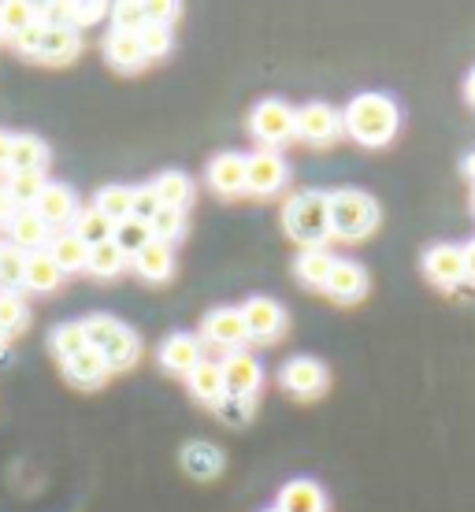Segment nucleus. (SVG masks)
I'll use <instances>...</instances> for the list:
<instances>
[{
    "instance_id": "7",
    "label": "nucleus",
    "mask_w": 475,
    "mask_h": 512,
    "mask_svg": "<svg viewBox=\"0 0 475 512\" xmlns=\"http://www.w3.org/2000/svg\"><path fill=\"white\" fill-rule=\"evenodd\" d=\"M286 179V167L279 160V153H257L253 160H245V190L249 193H260V197H268L283 186Z\"/></svg>"
},
{
    "instance_id": "34",
    "label": "nucleus",
    "mask_w": 475,
    "mask_h": 512,
    "mask_svg": "<svg viewBox=\"0 0 475 512\" xmlns=\"http://www.w3.org/2000/svg\"><path fill=\"white\" fill-rule=\"evenodd\" d=\"M123 264H127V256H123V249H119L116 242H104V245H93L90 249V264L86 268L93 271V275H119L123 271Z\"/></svg>"
},
{
    "instance_id": "40",
    "label": "nucleus",
    "mask_w": 475,
    "mask_h": 512,
    "mask_svg": "<svg viewBox=\"0 0 475 512\" xmlns=\"http://www.w3.org/2000/svg\"><path fill=\"white\" fill-rule=\"evenodd\" d=\"M112 23H116L119 34H142L145 26V4H116L112 12Z\"/></svg>"
},
{
    "instance_id": "1",
    "label": "nucleus",
    "mask_w": 475,
    "mask_h": 512,
    "mask_svg": "<svg viewBox=\"0 0 475 512\" xmlns=\"http://www.w3.org/2000/svg\"><path fill=\"white\" fill-rule=\"evenodd\" d=\"M342 123L364 145H386L398 134V104L383 93H364L357 101H349Z\"/></svg>"
},
{
    "instance_id": "9",
    "label": "nucleus",
    "mask_w": 475,
    "mask_h": 512,
    "mask_svg": "<svg viewBox=\"0 0 475 512\" xmlns=\"http://www.w3.org/2000/svg\"><path fill=\"white\" fill-rule=\"evenodd\" d=\"M260 386V364L249 353H231L223 360V390L227 397H253Z\"/></svg>"
},
{
    "instance_id": "45",
    "label": "nucleus",
    "mask_w": 475,
    "mask_h": 512,
    "mask_svg": "<svg viewBox=\"0 0 475 512\" xmlns=\"http://www.w3.org/2000/svg\"><path fill=\"white\" fill-rule=\"evenodd\" d=\"M12 41H15V49H19V52H30V56H34V52H41V41H45V26H41V23L26 26V30H19Z\"/></svg>"
},
{
    "instance_id": "54",
    "label": "nucleus",
    "mask_w": 475,
    "mask_h": 512,
    "mask_svg": "<svg viewBox=\"0 0 475 512\" xmlns=\"http://www.w3.org/2000/svg\"><path fill=\"white\" fill-rule=\"evenodd\" d=\"M4 338H8V331H4V327H0V342H4Z\"/></svg>"
},
{
    "instance_id": "13",
    "label": "nucleus",
    "mask_w": 475,
    "mask_h": 512,
    "mask_svg": "<svg viewBox=\"0 0 475 512\" xmlns=\"http://www.w3.org/2000/svg\"><path fill=\"white\" fill-rule=\"evenodd\" d=\"M201 360H205L201 357V342L190 338V334H171L164 342V349H160V364L175 375H193V368Z\"/></svg>"
},
{
    "instance_id": "49",
    "label": "nucleus",
    "mask_w": 475,
    "mask_h": 512,
    "mask_svg": "<svg viewBox=\"0 0 475 512\" xmlns=\"http://www.w3.org/2000/svg\"><path fill=\"white\" fill-rule=\"evenodd\" d=\"M8 167H12V134L0 130V171H8Z\"/></svg>"
},
{
    "instance_id": "31",
    "label": "nucleus",
    "mask_w": 475,
    "mask_h": 512,
    "mask_svg": "<svg viewBox=\"0 0 475 512\" xmlns=\"http://www.w3.org/2000/svg\"><path fill=\"white\" fill-rule=\"evenodd\" d=\"M112 242L123 249V256H138L149 242H156L153 231H149V223H142V219H123V223H116V234H112Z\"/></svg>"
},
{
    "instance_id": "11",
    "label": "nucleus",
    "mask_w": 475,
    "mask_h": 512,
    "mask_svg": "<svg viewBox=\"0 0 475 512\" xmlns=\"http://www.w3.org/2000/svg\"><path fill=\"white\" fill-rule=\"evenodd\" d=\"M283 386L297 397H316L327 386V372H323L320 360L297 357L283 368Z\"/></svg>"
},
{
    "instance_id": "52",
    "label": "nucleus",
    "mask_w": 475,
    "mask_h": 512,
    "mask_svg": "<svg viewBox=\"0 0 475 512\" xmlns=\"http://www.w3.org/2000/svg\"><path fill=\"white\" fill-rule=\"evenodd\" d=\"M464 175H468V179H475V153L464 156Z\"/></svg>"
},
{
    "instance_id": "56",
    "label": "nucleus",
    "mask_w": 475,
    "mask_h": 512,
    "mask_svg": "<svg viewBox=\"0 0 475 512\" xmlns=\"http://www.w3.org/2000/svg\"><path fill=\"white\" fill-rule=\"evenodd\" d=\"M271 512H279V509H271Z\"/></svg>"
},
{
    "instance_id": "53",
    "label": "nucleus",
    "mask_w": 475,
    "mask_h": 512,
    "mask_svg": "<svg viewBox=\"0 0 475 512\" xmlns=\"http://www.w3.org/2000/svg\"><path fill=\"white\" fill-rule=\"evenodd\" d=\"M468 101L475 104V71H472V75H468Z\"/></svg>"
},
{
    "instance_id": "44",
    "label": "nucleus",
    "mask_w": 475,
    "mask_h": 512,
    "mask_svg": "<svg viewBox=\"0 0 475 512\" xmlns=\"http://www.w3.org/2000/svg\"><path fill=\"white\" fill-rule=\"evenodd\" d=\"M156 212H160V197L153 193V186H145V190H134V212H130V216L142 219V223H153Z\"/></svg>"
},
{
    "instance_id": "5",
    "label": "nucleus",
    "mask_w": 475,
    "mask_h": 512,
    "mask_svg": "<svg viewBox=\"0 0 475 512\" xmlns=\"http://www.w3.org/2000/svg\"><path fill=\"white\" fill-rule=\"evenodd\" d=\"M205 338L219 349H234V353H242L245 338H249L242 312H238V308H216V312H208L205 316Z\"/></svg>"
},
{
    "instance_id": "8",
    "label": "nucleus",
    "mask_w": 475,
    "mask_h": 512,
    "mask_svg": "<svg viewBox=\"0 0 475 512\" xmlns=\"http://www.w3.org/2000/svg\"><path fill=\"white\" fill-rule=\"evenodd\" d=\"M424 271L438 282V286H457V282L468 279L464 249H457V245H435V249H427Z\"/></svg>"
},
{
    "instance_id": "12",
    "label": "nucleus",
    "mask_w": 475,
    "mask_h": 512,
    "mask_svg": "<svg viewBox=\"0 0 475 512\" xmlns=\"http://www.w3.org/2000/svg\"><path fill=\"white\" fill-rule=\"evenodd\" d=\"M34 212L41 216V223H45V227H64L67 219H75V212H78L75 193L67 190V186H60V182H49V186H45V193L38 197Z\"/></svg>"
},
{
    "instance_id": "33",
    "label": "nucleus",
    "mask_w": 475,
    "mask_h": 512,
    "mask_svg": "<svg viewBox=\"0 0 475 512\" xmlns=\"http://www.w3.org/2000/svg\"><path fill=\"white\" fill-rule=\"evenodd\" d=\"M82 331H86V342H90V349L104 353V349L112 346L119 334H123V323L112 320V316H104V312H97V316H90V320L82 323Z\"/></svg>"
},
{
    "instance_id": "18",
    "label": "nucleus",
    "mask_w": 475,
    "mask_h": 512,
    "mask_svg": "<svg viewBox=\"0 0 475 512\" xmlns=\"http://www.w3.org/2000/svg\"><path fill=\"white\" fill-rule=\"evenodd\" d=\"M60 279H64V271H60V264L49 256V249H38V253L26 256L23 286H30V290L45 294V290H56V286H60Z\"/></svg>"
},
{
    "instance_id": "26",
    "label": "nucleus",
    "mask_w": 475,
    "mask_h": 512,
    "mask_svg": "<svg viewBox=\"0 0 475 512\" xmlns=\"http://www.w3.org/2000/svg\"><path fill=\"white\" fill-rule=\"evenodd\" d=\"M182 464H186V472L197 475V479H212V475L223 468V457H219V449L208 446V442H190L186 453H182Z\"/></svg>"
},
{
    "instance_id": "35",
    "label": "nucleus",
    "mask_w": 475,
    "mask_h": 512,
    "mask_svg": "<svg viewBox=\"0 0 475 512\" xmlns=\"http://www.w3.org/2000/svg\"><path fill=\"white\" fill-rule=\"evenodd\" d=\"M52 349H56V357H64V360L78 357L82 349H90L82 323H64V327H56V334H52Z\"/></svg>"
},
{
    "instance_id": "17",
    "label": "nucleus",
    "mask_w": 475,
    "mask_h": 512,
    "mask_svg": "<svg viewBox=\"0 0 475 512\" xmlns=\"http://www.w3.org/2000/svg\"><path fill=\"white\" fill-rule=\"evenodd\" d=\"M190 390L197 401L219 405V401L227 397V390H223V364H216V360H201L190 375Z\"/></svg>"
},
{
    "instance_id": "28",
    "label": "nucleus",
    "mask_w": 475,
    "mask_h": 512,
    "mask_svg": "<svg viewBox=\"0 0 475 512\" xmlns=\"http://www.w3.org/2000/svg\"><path fill=\"white\" fill-rule=\"evenodd\" d=\"M64 368H67V375H71L75 383H82V386L101 383L104 375H108V364H104V357L97 353V349H82L78 357L64 360Z\"/></svg>"
},
{
    "instance_id": "22",
    "label": "nucleus",
    "mask_w": 475,
    "mask_h": 512,
    "mask_svg": "<svg viewBox=\"0 0 475 512\" xmlns=\"http://www.w3.org/2000/svg\"><path fill=\"white\" fill-rule=\"evenodd\" d=\"M279 512H323V494L309 479H294L279 494Z\"/></svg>"
},
{
    "instance_id": "2",
    "label": "nucleus",
    "mask_w": 475,
    "mask_h": 512,
    "mask_svg": "<svg viewBox=\"0 0 475 512\" xmlns=\"http://www.w3.org/2000/svg\"><path fill=\"white\" fill-rule=\"evenodd\" d=\"M327 212H331V234H338V238H364L375 227V219H379L375 201L360 190L331 193Z\"/></svg>"
},
{
    "instance_id": "6",
    "label": "nucleus",
    "mask_w": 475,
    "mask_h": 512,
    "mask_svg": "<svg viewBox=\"0 0 475 512\" xmlns=\"http://www.w3.org/2000/svg\"><path fill=\"white\" fill-rule=\"evenodd\" d=\"M242 320H245V331H249V338L271 342V338H279L286 316H283V308L275 305L271 297H253V301L242 308Z\"/></svg>"
},
{
    "instance_id": "43",
    "label": "nucleus",
    "mask_w": 475,
    "mask_h": 512,
    "mask_svg": "<svg viewBox=\"0 0 475 512\" xmlns=\"http://www.w3.org/2000/svg\"><path fill=\"white\" fill-rule=\"evenodd\" d=\"M138 38H142L145 56H164V52L171 49V30H167V26H145Z\"/></svg>"
},
{
    "instance_id": "30",
    "label": "nucleus",
    "mask_w": 475,
    "mask_h": 512,
    "mask_svg": "<svg viewBox=\"0 0 475 512\" xmlns=\"http://www.w3.org/2000/svg\"><path fill=\"white\" fill-rule=\"evenodd\" d=\"M78 52V34L75 26H45V41H41V52L45 60H67V56H75Z\"/></svg>"
},
{
    "instance_id": "46",
    "label": "nucleus",
    "mask_w": 475,
    "mask_h": 512,
    "mask_svg": "<svg viewBox=\"0 0 475 512\" xmlns=\"http://www.w3.org/2000/svg\"><path fill=\"white\" fill-rule=\"evenodd\" d=\"M175 15H179V8H175V4H167V0H153V4H145V23L149 26H167Z\"/></svg>"
},
{
    "instance_id": "25",
    "label": "nucleus",
    "mask_w": 475,
    "mask_h": 512,
    "mask_svg": "<svg viewBox=\"0 0 475 512\" xmlns=\"http://www.w3.org/2000/svg\"><path fill=\"white\" fill-rule=\"evenodd\" d=\"M134 264L149 282H164L171 275V245L167 242H149L142 253L134 256Z\"/></svg>"
},
{
    "instance_id": "19",
    "label": "nucleus",
    "mask_w": 475,
    "mask_h": 512,
    "mask_svg": "<svg viewBox=\"0 0 475 512\" xmlns=\"http://www.w3.org/2000/svg\"><path fill=\"white\" fill-rule=\"evenodd\" d=\"M49 256L60 264V271H78L90 264V245L78 234H56V238H49Z\"/></svg>"
},
{
    "instance_id": "38",
    "label": "nucleus",
    "mask_w": 475,
    "mask_h": 512,
    "mask_svg": "<svg viewBox=\"0 0 475 512\" xmlns=\"http://www.w3.org/2000/svg\"><path fill=\"white\" fill-rule=\"evenodd\" d=\"M26 279V253L23 249H15V245H4V256H0V286H23Z\"/></svg>"
},
{
    "instance_id": "55",
    "label": "nucleus",
    "mask_w": 475,
    "mask_h": 512,
    "mask_svg": "<svg viewBox=\"0 0 475 512\" xmlns=\"http://www.w3.org/2000/svg\"><path fill=\"white\" fill-rule=\"evenodd\" d=\"M0 256H4V245H0Z\"/></svg>"
},
{
    "instance_id": "36",
    "label": "nucleus",
    "mask_w": 475,
    "mask_h": 512,
    "mask_svg": "<svg viewBox=\"0 0 475 512\" xmlns=\"http://www.w3.org/2000/svg\"><path fill=\"white\" fill-rule=\"evenodd\" d=\"M138 349H142V346H138V338L123 327V334H119L112 346L104 349L101 357H104V364H108V372H112V368H130V364L138 360Z\"/></svg>"
},
{
    "instance_id": "29",
    "label": "nucleus",
    "mask_w": 475,
    "mask_h": 512,
    "mask_svg": "<svg viewBox=\"0 0 475 512\" xmlns=\"http://www.w3.org/2000/svg\"><path fill=\"white\" fill-rule=\"evenodd\" d=\"M75 234L93 249V245L112 242V234H116V223L104 216V212H97V208H86V212L78 216V223H75Z\"/></svg>"
},
{
    "instance_id": "24",
    "label": "nucleus",
    "mask_w": 475,
    "mask_h": 512,
    "mask_svg": "<svg viewBox=\"0 0 475 512\" xmlns=\"http://www.w3.org/2000/svg\"><path fill=\"white\" fill-rule=\"evenodd\" d=\"M45 186H49V182H45L41 171H19V175L8 179L4 190H8V197H12L15 208H34L38 205V197L45 193Z\"/></svg>"
},
{
    "instance_id": "41",
    "label": "nucleus",
    "mask_w": 475,
    "mask_h": 512,
    "mask_svg": "<svg viewBox=\"0 0 475 512\" xmlns=\"http://www.w3.org/2000/svg\"><path fill=\"white\" fill-rule=\"evenodd\" d=\"M149 231H153L156 242H171V238H179L182 234V212L179 208H160L149 223Z\"/></svg>"
},
{
    "instance_id": "48",
    "label": "nucleus",
    "mask_w": 475,
    "mask_h": 512,
    "mask_svg": "<svg viewBox=\"0 0 475 512\" xmlns=\"http://www.w3.org/2000/svg\"><path fill=\"white\" fill-rule=\"evenodd\" d=\"M104 15V4H71V26H90Z\"/></svg>"
},
{
    "instance_id": "27",
    "label": "nucleus",
    "mask_w": 475,
    "mask_h": 512,
    "mask_svg": "<svg viewBox=\"0 0 475 512\" xmlns=\"http://www.w3.org/2000/svg\"><path fill=\"white\" fill-rule=\"evenodd\" d=\"M334 268V256L327 249H305L301 260H297V279L305 282V286H327V275Z\"/></svg>"
},
{
    "instance_id": "50",
    "label": "nucleus",
    "mask_w": 475,
    "mask_h": 512,
    "mask_svg": "<svg viewBox=\"0 0 475 512\" xmlns=\"http://www.w3.org/2000/svg\"><path fill=\"white\" fill-rule=\"evenodd\" d=\"M15 216V205H12V197H8V190L0 186V223H8V219Z\"/></svg>"
},
{
    "instance_id": "20",
    "label": "nucleus",
    "mask_w": 475,
    "mask_h": 512,
    "mask_svg": "<svg viewBox=\"0 0 475 512\" xmlns=\"http://www.w3.org/2000/svg\"><path fill=\"white\" fill-rule=\"evenodd\" d=\"M45 160H49L45 141L34 138V134H15L12 138V167H8L12 175H19V171H41Z\"/></svg>"
},
{
    "instance_id": "47",
    "label": "nucleus",
    "mask_w": 475,
    "mask_h": 512,
    "mask_svg": "<svg viewBox=\"0 0 475 512\" xmlns=\"http://www.w3.org/2000/svg\"><path fill=\"white\" fill-rule=\"evenodd\" d=\"M41 26H71V4H49L38 12Z\"/></svg>"
},
{
    "instance_id": "4",
    "label": "nucleus",
    "mask_w": 475,
    "mask_h": 512,
    "mask_svg": "<svg viewBox=\"0 0 475 512\" xmlns=\"http://www.w3.org/2000/svg\"><path fill=\"white\" fill-rule=\"evenodd\" d=\"M249 123H253V134H257L264 145H279V141L294 138L297 134V112L283 101L257 104V112H253Z\"/></svg>"
},
{
    "instance_id": "39",
    "label": "nucleus",
    "mask_w": 475,
    "mask_h": 512,
    "mask_svg": "<svg viewBox=\"0 0 475 512\" xmlns=\"http://www.w3.org/2000/svg\"><path fill=\"white\" fill-rule=\"evenodd\" d=\"M26 323V305H23V297L15 294V290H4L0 294V327L12 334V331H19Z\"/></svg>"
},
{
    "instance_id": "14",
    "label": "nucleus",
    "mask_w": 475,
    "mask_h": 512,
    "mask_svg": "<svg viewBox=\"0 0 475 512\" xmlns=\"http://www.w3.org/2000/svg\"><path fill=\"white\" fill-rule=\"evenodd\" d=\"M364 286H368V275H364L360 264H353V260H334L323 290L331 297H338V301H353V297L364 294Z\"/></svg>"
},
{
    "instance_id": "21",
    "label": "nucleus",
    "mask_w": 475,
    "mask_h": 512,
    "mask_svg": "<svg viewBox=\"0 0 475 512\" xmlns=\"http://www.w3.org/2000/svg\"><path fill=\"white\" fill-rule=\"evenodd\" d=\"M108 60H112L119 71H138L149 56H145L138 34H119V30H112V38H108Z\"/></svg>"
},
{
    "instance_id": "3",
    "label": "nucleus",
    "mask_w": 475,
    "mask_h": 512,
    "mask_svg": "<svg viewBox=\"0 0 475 512\" xmlns=\"http://www.w3.org/2000/svg\"><path fill=\"white\" fill-rule=\"evenodd\" d=\"M286 231L297 242H309L316 249V242H323L331 234V212H327V193H297L286 205Z\"/></svg>"
},
{
    "instance_id": "51",
    "label": "nucleus",
    "mask_w": 475,
    "mask_h": 512,
    "mask_svg": "<svg viewBox=\"0 0 475 512\" xmlns=\"http://www.w3.org/2000/svg\"><path fill=\"white\" fill-rule=\"evenodd\" d=\"M464 268H468V279H475V242L464 249Z\"/></svg>"
},
{
    "instance_id": "15",
    "label": "nucleus",
    "mask_w": 475,
    "mask_h": 512,
    "mask_svg": "<svg viewBox=\"0 0 475 512\" xmlns=\"http://www.w3.org/2000/svg\"><path fill=\"white\" fill-rule=\"evenodd\" d=\"M8 234H12L15 249H34V253L49 242V227L41 223V216L34 208H19V212L8 219Z\"/></svg>"
},
{
    "instance_id": "23",
    "label": "nucleus",
    "mask_w": 475,
    "mask_h": 512,
    "mask_svg": "<svg viewBox=\"0 0 475 512\" xmlns=\"http://www.w3.org/2000/svg\"><path fill=\"white\" fill-rule=\"evenodd\" d=\"M153 193L160 197V208H186L193 197V182L182 175V171H164L160 179L153 182Z\"/></svg>"
},
{
    "instance_id": "37",
    "label": "nucleus",
    "mask_w": 475,
    "mask_h": 512,
    "mask_svg": "<svg viewBox=\"0 0 475 512\" xmlns=\"http://www.w3.org/2000/svg\"><path fill=\"white\" fill-rule=\"evenodd\" d=\"M38 23V8L34 4H0V30L4 34H19L26 26Z\"/></svg>"
},
{
    "instance_id": "42",
    "label": "nucleus",
    "mask_w": 475,
    "mask_h": 512,
    "mask_svg": "<svg viewBox=\"0 0 475 512\" xmlns=\"http://www.w3.org/2000/svg\"><path fill=\"white\" fill-rule=\"evenodd\" d=\"M219 412V420L227 423H245L253 416V397H223L219 405H212Z\"/></svg>"
},
{
    "instance_id": "10",
    "label": "nucleus",
    "mask_w": 475,
    "mask_h": 512,
    "mask_svg": "<svg viewBox=\"0 0 475 512\" xmlns=\"http://www.w3.org/2000/svg\"><path fill=\"white\" fill-rule=\"evenodd\" d=\"M338 127H342V119H338V112H334L331 104L312 101L297 112V134L305 141H316V145H320V141H331L334 134H338Z\"/></svg>"
},
{
    "instance_id": "32",
    "label": "nucleus",
    "mask_w": 475,
    "mask_h": 512,
    "mask_svg": "<svg viewBox=\"0 0 475 512\" xmlns=\"http://www.w3.org/2000/svg\"><path fill=\"white\" fill-rule=\"evenodd\" d=\"M93 208L104 212L112 223H123V219H130V212H134V190H127V186H104V190L97 193V205Z\"/></svg>"
},
{
    "instance_id": "16",
    "label": "nucleus",
    "mask_w": 475,
    "mask_h": 512,
    "mask_svg": "<svg viewBox=\"0 0 475 512\" xmlns=\"http://www.w3.org/2000/svg\"><path fill=\"white\" fill-rule=\"evenodd\" d=\"M208 182H212V190L216 193H242L245 190V160L234 153H223L212 160L208 167Z\"/></svg>"
}]
</instances>
